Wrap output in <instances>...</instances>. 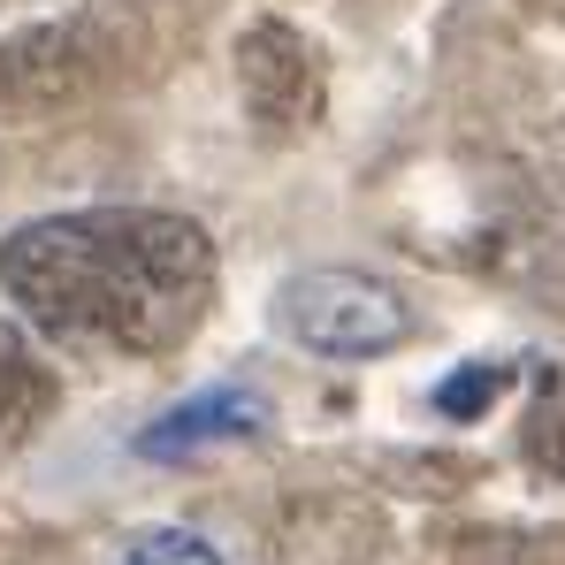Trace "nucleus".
<instances>
[{"mask_svg": "<svg viewBox=\"0 0 565 565\" xmlns=\"http://www.w3.org/2000/svg\"><path fill=\"white\" fill-rule=\"evenodd\" d=\"M0 290L46 337L177 352L214 306V245L199 222L161 206L46 214L0 245Z\"/></svg>", "mask_w": 565, "mask_h": 565, "instance_id": "f257e3e1", "label": "nucleus"}, {"mask_svg": "<svg viewBox=\"0 0 565 565\" xmlns=\"http://www.w3.org/2000/svg\"><path fill=\"white\" fill-rule=\"evenodd\" d=\"M276 306H282V329L306 352H329V360H375V352H397L413 337V306L390 282L360 276V268L290 276Z\"/></svg>", "mask_w": 565, "mask_h": 565, "instance_id": "f03ea898", "label": "nucleus"}, {"mask_svg": "<svg viewBox=\"0 0 565 565\" xmlns=\"http://www.w3.org/2000/svg\"><path fill=\"white\" fill-rule=\"evenodd\" d=\"M46 413H54V375L39 367V352L23 344V329L0 321V451L23 444Z\"/></svg>", "mask_w": 565, "mask_h": 565, "instance_id": "39448f33", "label": "nucleus"}, {"mask_svg": "<svg viewBox=\"0 0 565 565\" xmlns=\"http://www.w3.org/2000/svg\"><path fill=\"white\" fill-rule=\"evenodd\" d=\"M237 93H245V115L268 130V138H298L321 122V54L306 31H290L276 15H260L245 39H237Z\"/></svg>", "mask_w": 565, "mask_h": 565, "instance_id": "7ed1b4c3", "label": "nucleus"}, {"mask_svg": "<svg viewBox=\"0 0 565 565\" xmlns=\"http://www.w3.org/2000/svg\"><path fill=\"white\" fill-rule=\"evenodd\" d=\"M527 459H535V467H551L565 481V382L535 405V413H527Z\"/></svg>", "mask_w": 565, "mask_h": 565, "instance_id": "423d86ee", "label": "nucleus"}, {"mask_svg": "<svg viewBox=\"0 0 565 565\" xmlns=\"http://www.w3.org/2000/svg\"><path fill=\"white\" fill-rule=\"evenodd\" d=\"M130 565H222V558H214L199 535H177V527H169V535H146V543L130 551Z\"/></svg>", "mask_w": 565, "mask_h": 565, "instance_id": "0eeeda50", "label": "nucleus"}, {"mask_svg": "<svg viewBox=\"0 0 565 565\" xmlns=\"http://www.w3.org/2000/svg\"><path fill=\"white\" fill-rule=\"evenodd\" d=\"M253 428H268V405H260L253 390H206V397L177 405L169 420H153V428L138 436V451H146V459H184V451H206V444H237V436H253Z\"/></svg>", "mask_w": 565, "mask_h": 565, "instance_id": "20e7f679", "label": "nucleus"}, {"mask_svg": "<svg viewBox=\"0 0 565 565\" xmlns=\"http://www.w3.org/2000/svg\"><path fill=\"white\" fill-rule=\"evenodd\" d=\"M497 390H504V367H473V375L444 382V397H436V405H444L451 420H467V413H481V405H489Z\"/></svg>", "mask_w": 565, "mask_h": 565, "instance_id": "6e6552de", "label": "nucleus"}]
</instances>
